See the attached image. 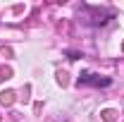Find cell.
Wrapping results in <instances>:
<instances>
[{"mask_svg": "<svg viewBox=\"0 0 124 122\" xmlns=\"http://www.w3.org/2000/svg\"><path fill=\"white\" fill-rule=\"evenodd\" d=\"M79 84H95V86H108L110 79H100L98 74H84L79 79Z\"/></svg>", "mask_w": 124, "mask_h": 122, "instance_id": "cell-1", "label": "cell"}, {"mask_svg": "<svg viewBox=\"0 0 124 122\" xmlns=\"http://www.w3.org/2000/svg\"><path fill=\"white\" fill-rule=\"evenodd\" d=\"M12 96H15L12 91H7V93H0V101H2V103H12Z\"/></svg>", "mask_w": 124, "mask_h": 122, "instance_id": "cell-2", "label": "cell"}]
</instances>
